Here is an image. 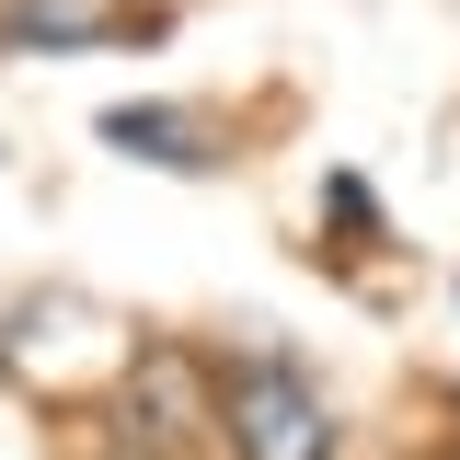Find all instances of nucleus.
<instances>
[{
  "mask_svg": "<svg viewBox=\"0 0 460 460\" xmlns=\"http://www.w3.org/2000/svg\"><path fill=\"white\" fill-rule=\"evenodd\" d=\"M219 426H230L242 460H334V414H323V392H311L288 357L230 368L219 380Z\"/></svg>",
  "mask_w": 460,
  "mask_h": 460,
  "instance_id": "1",
  "label": "nucleus"
},
{
  "mask_svg": "<svg viewBox=\"0 0 460 460\" xmlns=\"http://www.w3.org/2000/svg\"><path fill=\"white\" fill-rule=\"evenodd\" d=\"M104 150L162 162V172H208L219 162V150H208V115H184V104H115L104 115Z\"/></svg>",
  "mask_w": 460,
  "mask_h": 460,
  "instance_id": "2",
  "label": "nucleus"
},
{
  "mask_svg": "<svg viewBox=\"0 0 460 460\" xmlns=\"http://www.w3.org/2000/svg\"><path fill=\"white\" fill-rule=\"evenodd\" d=\"M449 460H460V449H449Z\"/></svg>",
  "mask_w": 460,
  "mask_h": 460,
  "instance_id": "3",
  "label": "nucleus"
}]
</instances>
